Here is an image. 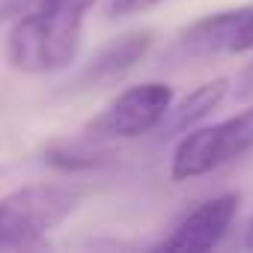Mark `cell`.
<instances>
[{"mask_svg":"<svg viewBox=\"0 0 253 253\" xmlns=\"http://www.w3.org/2000/svg\"><path fill=\"white\" fill-rule=\"evenodd\" d=\"M95 0H33L12 18L6 60L24 75L63 72L78 60L84 21Z\"/></svg>","mask_w":253,"mask_h":253,"instance_id":"6da1fadb","label":"cell"},{"mask_svg":"<svg viewBox=\"0 0 253 253\" xmlns=\"http://www.w3.org/2000/svg\"><path fill=\"white\" fill-rule=\"evenodd\" d=\"M253 152V104L241 113L226 116L220 122L194 125L191 131L179 134V143L170 158V179L191 182L209 176L238 158Z\"/></svg>","mask_w":253,"mask_h":253,"instance_id":"7a4b0ae2","label":"cell"},{"mask_svg":"<svg viewBox=\"0 0 253 253\" xmlns=\"http://www.w3.org/2000/svg\"><path fill=\"white\" fill-rule=\"evenodd\" d=\"M173 104V86L164 81H146L134 84L128 89L116 92L86 125L84 137L92 143H107V140H137L155 128Z\"/></svg>","mask_w":253,"mask_h":253,"instance_id":"3957f363","label":"cell"},{"mask_svg":"<svg viewBox=\"0 0 253 253\" xmlns=\"http://www.w3.org/2000/svg\"><path fill=\"white\" fill-rule=\"evenodd\" d=\"M78 206V194L63 185H27L0 197V247L39 244Z\"/></svg>","mask_w":253,"mask_h":253,"instance_id":"277c9868","label":"cell"},{"mask_svg":"<svg viewBox=\"0 0 253 253\" xmlns=\"http://www.w3.org/2000/svg\"><path fill=\"white\" fill-rule=\"evenodd\" d=\"M238 206H241L238 194H217V197L203 200L170 229V235L158 247L161 250H191V253L214 250L229 235Z\"/></svg>","mask_w":253,"mask_h":253,"instance_id":"5b68a950","label":"cell"},{"mask_svg":"<svg viewBox=\"0 0 253 253\" xmlns=\"http://www.w3.org/2000/svg\"><path fill=\"white\" fill-rule=\"evenodd\" d=\"M152 42H155L152 30H128V33L110 39L81 69L78 86H95V84H113V81H119L122 75H128L137 63L146 60Z\"/></svg>","mask_w":253,"mask_h":253,"instance_id":"8992f818","label":"cell"},{"mask_svg":"<svg viewBox=\"0 0 253 253\" xmlns=\"http://www.w3.org/2000/svg\"><path fill=\"white\" fill-rule=\"evenodd\" d=\"M241 6L211 12L191 27H185L176 39V54L179 57H217V54H232V39L238 30Z\"/></svg>","mask_w":253,"mask_h":253,"instance_id":"52a82bcc","label":"cell"},{"mask_svg":"<svg viewBox=\"0 0 253 253\" xmlns=\"http://www.w3.org/2000/svg\"><path fill=\"white\" fill-rule=\"evenodd\" d=\"M232 81L229 78H214V81H206V84H200L194 92H188L185 98H173V104H170V110H167V116H164V122H161V131L164 134H185V131H191L194 125H200L214 107H220L223 104V98L229 95V86Z\"/></svg>","mask_w":253,"mask_h":253,"instance_id":"ba28073f","label":"cell"},{"mask_svg":"<svg viewBox=\"0 0 253 253\" xmlns=\"http://www.w3.org/2000/svg\"><path fill=\"white\" fill-rule=\"evenodd\" d=\"M98 155H107V152H95V149H89V146H66V143H60V146H51L48 152H45V161L48 164H54V167H60V170H84V167H95V164H101V158Z\"/></svg>","mask_w":253,"mask_h":253,"instance_id":"9c48e42d","label":"cell"},{"mask_svg":"<svg viewBox=\"0 0 253 253\" xmlns=\"http://www.w3.org/2000/svg\"><path fill=\"white\" fill-rule=\"evenodd\" d=\"M253 51V3L241 6V18H238V30L232 39V54H247Z\"/></svg>","mask_w":253,"mask_h":253,"instance_id":"30bf717a","label":"cell"},{"mask_svg":"<svg viewBox=\"0 0 253 253\" xmlns=\"http://www.w3.org/2000/svg\"><path fill=\"white\" fill-rule=\"evenodd\" d=\"M164 3V0H107V18L116 21V18H131V15H140L152 6Z\"/></svg>","mask_w":253,"mask_h":253,"instance_id":"8fae6325","label":"cell"},{"mask_svg":"<svg viewBox=\"0 0 253 253\" xmlns=\"http://www.w3.org/2000/svg\"><path fill=\"white\" fill-rule=\"evenodd\" d=\"M235 95L241 101H250L253 98V60L238 72V78H235Z\"/></svg>","mask_w":253,"mask_h":253,"instance_id":"7c38bea8","label":"cell"},{"mask_svg":"<svg viewBox=\"0 0 253 253\" xmlns=\"http://www.w3.org/2000/svg\"><path fill=\"white\" fill-rule=\"evenodd\" d=\"M33 0H0V21H12L15 15H21Z\"/></svg>","mask_w":253,"mask_h":253,"instance_id":"4fadbf2b","label":"cell"},{"mask_svg":"<svg viewBox=\"0 0 253 253\" xmlns=\"http://www.w3.org/2000/svg\"><path fill=\"white\" fill-rule=\"evenodd\" d=\"M247 241L253 244V220H250V226H247Z\"/></svg>","mask_w":253,"mask_h":253,"instance_id":"5bb4252c","label":"cell"}]
</instances>
